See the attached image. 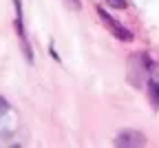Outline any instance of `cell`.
Wrapping results in <instances>:
<instances>
[{
	"label": "cell",
	"mask_w": 159,
	"mask_h": 148,
	"mask_svg": "<svg viewBox=\"0 0 159 148\" xmlns=\"http://www.w3.org/2000/svg\"><path fill=\"white\" fill-rule=\"evenodd\" d=\"M150 93H152V99H155V104H159V86L155 82H150Z\"/></svg>",
	"instance_id": "obj_1"
},
{
	"label": "cell",
	"mask_w": 159,
	"mask_h": 148,
	"mask_svg": "<svg viewBox=\"0 0 159 148\" xmlns=\"http://www.w3.org/2000/svg\"><path fill=\"white\" fill-rule=\"evenodd\" d=\"M111 5H115L117 9H126V0H108Z\"/></svg>",
	"instance_id": "obj_2"
}]
</instances>
